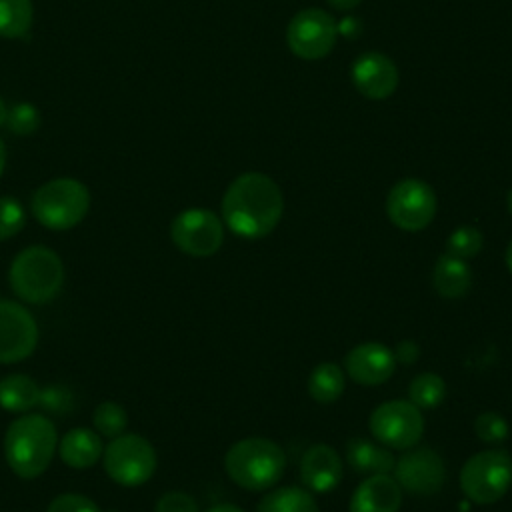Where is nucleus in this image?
Here are the masks:
<instances>
[{
  "label": "nucleus",
  "instance_id": "obj_3",
  "mask_svg": "<svg viewBox=\"0 0 512 512\" xmlns=\"http://www.w3.org/2000/svg\"><path fill=\"white\" fill-rule=\"evenodd\" d=\"M224 468L234 484L258 492L274 486L282 478L286 456L274 440L250 436L228 448Z\"/></svg>",
  "mask_w": 512,
  "mask_h": 512
},
{
  "label": "nucleus",
  "instance_id": "obj_33",
  "mask_svg": "<svg viewBox=\"0 0 512 512\" xmlns=\"http://www.w3.org/2000/svg\"><path fill=\"white\" fill-rule=\"evenodd\" d=\"M154 512H198V504L190 494L172 490L156 500Z\"/></svg>",
  "mask_w": 512,
  "mask_h": 512
},
{
  "label": "nucleus",
  "instance_id": "obj_20",
  "mask_svg": "<svg viewBox=\"0 0 512 512\" xmlns=\"http://www.w3.org/2000/svg\"><path fill=\"white\" fill-rule=\"evenodd\" d=\"M346 462L358 474H390L394 456L388 448L370 442L368 438H350L346 444Z\"/></svg>",
  "mask_w": 512,
  "mask_h": 512
},
{
  "label": "nucleus",
  "instance_id": "obj_36",
  "mask_svg": "<svg viewBox=\"0 0 512 512\" xmlns=\"http://www.w3.org/2000/svg\"><path fill=\"white\" fill-rule=\"evenodd\" d=\"M362 0H328V4L332 6V8H336V10H352V8H356L358 4H360Z\"/></svg>",
  "mask_w": 512,
  "mask_h": 512
},
{
  "label": "nucleus",
  "instance_id": "obj_21",
  "mask_svg": "<svg viewBox=\"0 0 512 512\" xmlns=\"http://www.w3.org/2000/svg\"><path fill=\"white\" fill-rule=\"evenodd\" d=\"M40 386L26 374H8L0 380V406L6 412L26 414L40 402Z\"/></svg>",
  "mask_w": 512,
  "mask_h": 512
},
{
  "label": "nucleus",
  "instance_id": "obj_5",
  "mask_svg": "<svg viewBox=\"0 0 512 512\" xmlns=\"http://www.w3.org/2000/svg\"><path fill=\"white\" fill-rule=\"evenodd\" d=\"M34 218L48 230H70L78 226L90 208V192L76 178L60 176L36 188L30 200Z\"/></svg>",
  "mask_w": 512,
  "mask_h": 512
},
{
  "label": "nucleus",
  "instance_id": "obj_27",
  "mask_svg": "<svg viewBox=\"0 0 512 512\" xmlns=\"http://www.w3.org/2000/svg\"><path fill=\"white\" fill-rule=\"evenodd\" d=\"M482 244H484L482 232L476 226L466 224V226H458L456 230L450 232V236L446 240V252L456 258L468 260V258H474L482 250Z\"/></svg>",
  "mask_w": 512,
  "mask_h": 512
},
{
  "label": "nucleus",
  "instance_id": "obj_11",
  "mask_svg": "<svg viewBox=\"0 0 512 512\" xmlns=\"http://www.w3.org/2000/svg\"><path fill=\"white\" fill-rule=\"evenodd\" d=\"M170 238L178 250L190 256H212L224 242L222 220L206 208H188L174 216Z\"/></svg>",
  "mask_w": 512,
  "mask_h": 512
},
{
  "label": "nucleus",
  "instance_id": "obj_24",
  "mask_svg": "<svg viewBox=\"0 0 512 512\" xmlns=\"http://www.w3.org/2000/svg\"><path fill=\"white\" fill-rule=\"evenodd\" d=\"M34 18L32 0H0V36L22 38L28 34Z\"/></svg>",
  "mask_w": 512,
  "mask_h": 512
},
{
  "label": "nucleus",
  "instance_id": "obj_18",
  "mask_svg": "<svg viewBox=\"0 0 512 512\" xmlns=\"http://www.w3.org/2000/svg\"><path fill=\"white\" fill-rule=\"evenodd\" d=\"M104 446L100 434L92 428H72L58 440L60 460L76 470L92 468L102 458Z\"/></svg>",
  "mask_w": 512,
  "mask_h": 512
},
{
  "label": "nucleus",
  "instance_id": "obj_28",
  "mask_svg": "<svg viewBox=\"0 0 512 512\" xmlns=\"http://www.w3.org/2000/svg\"><path fill=\"white\" fill-rule=\"evenodd\" d=\"M40 112L30 102H20L12 106L6 114V126L16 136H30L40 128Z\"/></svg>",
  "mask_w": 512,
  "mask_h": 512
},
{
  "label": "nucleus",
  "instance_id": "obj_32",
  "mask_svg": "<svg viewBox=\"0 0 512 512\" xmlns=\"http://www.w3.org/2000/svg\"><path fill=\"white\" fill-rule=\"evenodd\" d=\"M38 406H42L46 412H54V414L68 412L72 408V392L58 384L46 386L40 390Z\"/></svg>",
  "mask_w": 512,
  "mask_h": 512
},
{
  "label": "nucleus",
  "instance_id": "obj_31",
  "mask_svg": "<svg viewBox=\"0 0 512 512\" xmlns=\"http://www.w3.org/2000/svg\"><path fill=\"white\" fill-rule=\"evenodd\" d=\"M46 512H102L100 506L90 500L88 496L84 494H74V492H66V494H60L56 496Z\"/></svg>",
  "mask_w": 512,
  "mask_h": 512
},
{
  "label": "nucleus",
  "instance_id": "obj_4",
  "mask_svg": "<svg viewBox=\"0 0 512 512\" xmlns=\"http://www.w3.org/2000/svg\"><path fill=\"white\" fill-rule=\"evenodd\" d=\"M12 292L28 304H46L58 296L64 284L60 256L42 244L20 250L8 270Z\"/></svg>",
  "mask_w": 512,
  "mask_h": 512
},
{
  "label": "nucleus",
  "instance_id": "obj_15",
  "mask_svg": "<svg viewBox=\"0 0 512 512\" xmlns=\"http://www.w3.org/2000/svg\"><path fill=\"white\" fill-rule=\"evenodd\" d=\"M344 368L356 384L378 386L394 374L396 358L382 342H362L346 354Z\"/></svg>",
  "mask_w": 512,
  "mask_h": 512
},
{
  "label": "nucleus",
  "instance_id": "obj_19",
  "mask_svg": "<svg viewBox=\"0 0 512 512\" xmlns=\"http://www.w3.org/2000/svg\"><path fill=\"white\" fill-rule=\"evenodd\" d=\"M432 282H434L436 292L442 298L456 300V298L466 296V292L470 290V286H472V270L466 264V260L456 258V256L444 252L436 260Z\"/></svg>",
  "mask_w": 512,
  "mask_h": 512
},
{
  "label": "nucleus",
  "instance_id": "obj_23",
  "mask_svg": "<svg viewBox=\"0 0 512 512\" xmlns=\"http://www.w3.org/2000/svg\"><path fill=\"white\" fill-rule=\"evenodd\" d=\"M344 384L342 368L334 362H322L308 376V394L320 404H330L342 396Z\"/></svg>",
  "mask_w": 512,
  "mask_h": 512
},
{
  "label": "nucleus",
  "instance_id": "obj_41",
  "mask_svg": "<svg viewBox=\"0 0 512 512\" xmlns=\"http://www.w3.org/2000/svg\"><path fill=\"white\" fill-rule=\"evenodd\" d=\"M506 206H508V212H510V216H512V188H510L508 194H506Z\"/></svg>",
  "mask_w": 512,
  "mask_h": 512
},
{
  "label": "nucleus",
  "instance_id": "obj_22",
  "mask_svg": "<svg viewBox=\"0 0 512 512\" xmlns=\"http://www.w3.org/2000/svg\"><path fill=\"white\" fill-rule=\"evenodd\" d=\"M256 512H318V506L310 490L284 486L268 492L258 502Z\"/></svg>",
  "mask_w": 512,
  "mask_h": 512
},
{
  "label": "nucleus",
  "instance_id": "obj_16",
  "mask_svg": "<svg viewBox=\"0 0 512 512\" xmlns=\"http://www.w3.org/2000/svg\"><path fill=\"white\" fill-rule=\"evenodd\" d=\"M342 474V458L328 444L310 446L300 460V478L310 492H332Z\"/></svg>",
  "mask_w": 512,
  "mask_h": 512
},
{
  "label": "nucleus",
  "instance_id": "obj_1",
  "mask_svg": "<svg viewBox=\"0 0 512 512\" xmlns=\"http://www.w3.org/2000/svg\"><path fill=\"white\" fill-rule=\"evenodd\" d=\"M284 212L280 186L262 172L236 176L222 196L224 224L240 238L256 240L270 234Z\"/></svg>",
  "mask_w": 512,
  "mask_h": 512
},
{
  "label": "nucleus",
  "instance_id": "obj_26",
  "mask_svg": "<svg viewBox=\"0 0 512 512\" xmlns=\"http://www.w3.org/2000/svg\"><path fill=\"white\" fill-rule=\"evenodd\" d=\"M92 424H94V430L98 434L112 440V438L124 434V430L128 426V414H126L122 404L106 400V402H102L94 408Z\"/></svg>",
  "mask_w": 512,
  "mask_h": 512
},
{
  "label": "nucleus",
  "instance_id": "obj_14",
  "mask_svg": "<svg viewBox=\"0 0 512 512\" xmlns=\"http://www.w3.org/2000/svg\"><path fill=\"white\" fill-rule=\"evenodd\" d=\"M354 88L368 100H386L398 88V68L382 52L370 50L360 54L350 70Z\"/></svg>",
  "mask_w": 512,
  "mask_h": 512
},
{
  "label": "nucleus",
  "instance_id": "obj_2",
  "mask_svg": "<svg viewBox=\"0 0 512 512\" xmlns=\"http://www.w3.org/2000/svg\"><path fill=\"white\" fill-rule=\"evenodd\" d=\"M58 450V434L44 414L26 412L4 434V458L10 470L26 480L42 476Z\"/></svg>",
  "mask_w": 512,
  "mask_h": 512
},
{
  "label": "nucleus",
  "instance_id": "obj_39",
  "mask_svg": "<svg viewBox=\"0 0 512 512\" xmlns=\"http://www.w3.org/2000/svg\"><path fill=\"white\" fill-rule=\"evenodd\" d=\"M6 114H8V108H6V102L0 98V126L6 122Z\"/></svg>",
  "mask_w": 512,
  "mask_h": 512
},
{
  "label": "nucleus",
  "instance_id": "obj_17",
  "mask_svg": "<svg viewBox=\"0 0 512 512\" xmlns=\"http://www.w3.org/2000/svg\"><path fill=\"white\" fill-rule=\"evenodd\" d=\"M402 488L390 474H370L350 498V512H398Z\"/></svg>",
  "mask_w": 512,
  "mask_h": 512
},
{
  "label": "nucleus",
  "instance_id": "obj_13",
  "mask_svg": "<svg viewBox=\"0 0 512 512\" xmlns=\"http://www.w3.org/2000/svg\"><path fill=\"white\" fill-rule=\"evenodd\" d=\"M38 344V324L18 302L0 300V364L26 360Z\"/></svg>",
  "mask_w": 512,
  "mask_h": 512
},
{
  "label": "nucleus",
  "instance_id": "obj_10",
  "mask_svg": "<svg viewBox=\"0 0 512 512\" xmlns=\"http://www.w3.org/2000/svg\"><path fill=\"white\" fill-rule=\"evenodd\" d=\"M338 40L334 18L322 8H306L292 16L286 28V42L294 56L320 60L328 56Z\"/></svg>",
  "mask_w": 512,
  "mask_h": 512
},
{
  "label": "nucleus",
  "instance_id": "obj_30",
  "mask_svg": "<svg viewBox=\"0 0 512 512\" xmlns=\"http://www.w3.org/2000/svg\"><path fill=\"white\" fill-rule=\"evenodd\" d=\"M474 432L486 444H500L508 438L510 428H508V422L504 416H500L496 412H482L474 420Z\"/></svg>",
  "mask_w": 512,
  "mask_h": 512
},
{
  "label": "nucleus",
  "instance_id": "obj_40",
  "mask_svg": "<svg viewBox=\"0 0 512 512\" xmlns=\"http://www.w3.org/2000/svg\"><path fill=\"white\" fill-rule=\"evenodd\" d=\"M506 264H508V270L512 272V240H510V244H508V248H506Z\"/></svg>",
  "mask_w": 512,
  "mask_h": 512
},
{
  "label": "nucleus",
  "instance_id": "obj_12",
  "mask_svg": "<svg viewBox=\"0 0 512 512\" xmlns=\"http://www.w3.org/2000/svg\"><path fill=\"white\" fill-rule=\"evenodd\" d=\"M394 480L414 496L436 494L446 480V466L440 454L428 446L408 448L394 464Z\"/></svg>",
  "mask_w": 512,
  "mask_h": 512
},
{
  "label": "nucleus",
  "instance_id": "obj_9",
  "mask_svg": "<svg viewBox=\"0 0 512 512\" xmlns=\"http://www.w3.org/2000/svg\"><path fill=\"white\" fill-rule=\"evenodd\" d=\"M438 200L432 186L420 178L396 182L386 198V214L394 226L406 232L424 230L436 216Z\"/></svg>",
  "mask_w": 512,
  "mask_h": 512
},
{
  "label": "nucleus",
  "instance_id": "obj_8",
  "mask_svg": "<svg viewBox=\"0 0 512 512\" xmlns=\"http://www.w3.org/2000/svg\"><path fill=\"white\" fill-rule=\"evenodd\" d=\"M370 432L386 448L406 450L420 442L424 434V416L410 400H388L370 414Z\"/></svg>",
  "mask_w": 512,
  "mask_h": 512
},
{
  "label": "nucleus",
  "instance_id": "obj_25",
  "mask_svg": "<svg viewBox=\"0 0 512 512\" xmlns=\"http://www.w3.org/2000/svg\"><path fill=\"white\" fill-rule=\"evenodd\" d=\"M446 396V382L434 372H422L408 384V400L420 410H432L442 404Z\"/></svg>",
  "mask_w": 512,
  "mask_h": 512
},
{
  "label": "nucleus",
  "instance_id": "obj_29",
  "mask_svg": "<svg viewBox=\"0 0 512 512\" xmlns=\"http://www.w3.org/2000/svg\"><path fill=\"white\" fill-rule=\"evenodd\" d=\"M26 224L22 204L12 196H0V242L16 236Z\"/></svg>",
  "mask_w": 512,
  "mask_h": 512
},
{
  "label": "nucleus",
  "instance_id": "obj_38",
  "mask_svg": "<svg viewBox=\"0 0 512 512\" xmlns=\"http://www.w3.org/2000/svg\"><path fill=\"white\" fill-rule=\"evenodd\" d=\"M4 166H6V146H4V142L0 138V176L4 172Z\"/></svg>",
  "mask_w": 512,
  "mask_h": 512
},
{
  "label": "nucleus",
  "instance_id": "obj_34",
  "mask_svg": "<svg viewBox=\"0 0 512 512\" xmlns=\"http://www.w3.org/2000/svg\"><path fill=\"white\" fill-rule=\"evenodd\" d=\"M418 356H420V348L414 340H402L394 348V358L400 364H414L418 360Z\"/></svg>",
  "mask_w": 512,
  "mask_h": 512
},
{
  "label": "nucleus",
  "instance_id": "obj_7",
  "mask_svg": "<svg viewBox=\"0 0 512 512\" xmlns=\"http://www.w3.org/2000/svg\"><path fill=\"white\" fill-rule=\"evenodd\" d=\"M102 464L108 478L116 484L134 488L148 482L156 472V450L140 434L124 432L108 442L102 452Z\"/></svg>",
  "mask_w": 512,
  "mask_h": 512
},
{
  "label": "nucleus",
  "instance_id": "obj_6",
  "mask_svg": "<svg viewBox=\"0 0 512 512\" xmlns=\"http://www.w3.org/2000/svg\"><path fill=\"white\" fill-rule=\"evenodd\" d=\"M512 486V456L502 448L470 456L460 470V488L474 504H494Z\"/></svg>",
  "mask_w": 512,
  "mask_h": 512
},
{
  "label": "nucleus",
  "instance_id": "obj_37",
  "mask_svg": "<svg viewBox=\"0 0 512 512\" xmlns=\"http://www.w3.org/2000/svg\"><path fill=\"white\" fill-rule=\"evenodd\" d=\"M206 512H244V510L238 508V506H234V504H216V506L208 508Z\"/></svg>",
  "mask_w": 512,
  "mask_h": 512
},
{
  "label": "nucleus",
  "instance_id": "obj_35",
  "mask_svg": "<svg viewBox=\"0 0 512 512\" xmlns=\"http://www.w3.org/2000/svg\"><path fill=\"white\" fill-rule=\"evenodd\" d=\"M336 30H338V34L340 36H344V38H356V36H360V30H362V22L356 18V16H352V14H348V16H342L338 22H336Z\"/></svg>",
  "mask_w": 512,
  "mask_h": 512
}]
</instances>
